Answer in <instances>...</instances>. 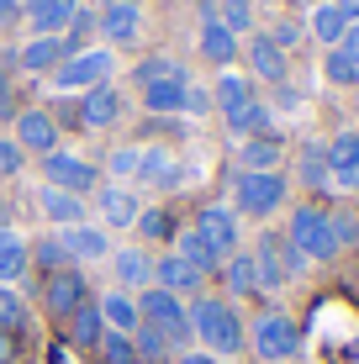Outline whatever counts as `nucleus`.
I'll return each instance as SVG.
<instances>
[{"label": "nucleus", "instance_id": "1", "mask_svg": "<svg viewBox=\"0 0 359 364\" xmlns=\"http://www.w3.org/2000/svg\"><path fill=\"white\" fill-rule=\"evenodd\" d=\"M191 333L212 348V359H232L243 343H249V328H243L238 306L222 296H195L191 301Z\"/></svg>", "mask_w": 359, "mask_h": 364}, {"label": "nucleus", "instance_id": "2", "mask_svg": "<svg viewBox=\"0 0 359 364\" xmlns=\"http://www.w3.org/2000/svg\"><path fill=\"white\" fill-rule=\"evenodd\" d=\"M254 269H259V291H286L291 280H301L306 259L296 254V243L286 232H259L254 243Z\"/></svg>", "mask_w": 359, "mask_h": 364}, {"label": "nucleus", "instance_id": "3", "mask_svg": "<svg viewBox=\"0 0 359 364\" xmlns=\"http://www.w3.org/2000/svg\"><path fill=\"white\" fill-rule=\"evenodd\" d=\"M138 317L148 322V328H159L169 338V348H185L191 343V306H185V296L175 291H159V285H148V291H138Z\"/></svg>", "mask_w": 359, "mask_h": 364}, {"label": "nucleus", "instance_id": "4", "mask_svg": "<svg viewBox=\"0 0 359 364\" xmlns=\"http://www.w3.org/2000/svg\"><path fill=\"white\" fill-rule=\"evenodd\" d=\"M286 237L296 243V254L312 259V264H333L338 259V232H333V217L323 206H296Z\"/></svg>", "mask_w": 359, "mask_h": 364}, {"label": "nucleus", "instance_id": "5", "mask_svg": "<svg viewBox=\"0 0 359 364\" xmlns=\"http://www.w3.org/2000/svg\"><path fill=\"white\" fill-rule=\"evenodd\" d=\"M280 206H286V174L280 169H269V174L238 169V180H232V211H238V217L264 222V217H275Z\"/></svg>", "mask_w": 359, "mask_h": 364}, {"label": "nucleus", "instance_id": "6", "mask_svg": "<svg viewBox=\"0 0 359 364\" xmlns=\"http://www.w3.org/2000/svg\"><path fill=\"white\" fill-rule=\"evenodd\" d=\"M249 343H254V354L259 359H269V364H280V359H291L296 348H301V328L286 317V311H264V317L249 328Z\"/></svg>", "mask_w": 359, "mask_h": 364}, {"label": "nucleus", "instance_id": "7", "mask_svg": "<svg viewBox=\"0 0 359 364\" xmlns=\"http://www.w3.org/2000/svg\"><path fill=\"white\" fill-rule=\"evenodd\" d=\"M111 53L106 48H80V53H69L64 64L53 69V85L58 90H95V85H106L111 80Z\"/></svg>", "mask_w": 359, "mask_h": 364}, {"label": "nucleus", "instance_id": "8", "mask_svg": "<svg viewBox=\"0 0 359 364\" xmlns=\"http://www.w3.org/2000/svg\"><path fill=\"white\" fill-rule=\"evenodd\" d=\"M85 301H90V280H85L80 269H58V274H48V280H43V311L53 322H69Z\"/></svg>", "mask_w": 359, "mask_h": 364}, {"label": "nucleus", "instance_id": "9", "mask_svg": "<svg viewBox=\"0 0 359 364\" xmlns=\"http://www.w3.org/2000/svg\"><path fill=\"white\" fill-rule=\"evenodd\" d=\"M43 185L69 191V196H85V191H95V164H85L80 154H48L43 159Z\"/></svg>", "mask_w": 359, "mask_h": 364}, {"label": "nucleus", "instance_id": "10", "mask_svg": "<svg viewBox=\"0 0 359 364\" xmlns=\"http://www.w3.org/2000/svg\"><path fill=\"white\" fill-rule=\"evenodd\" d=\"M191 228L201 232V237L217 248L222 259H232V254H238V211H227V206H201Z\"/></svg>", "mask_w": 359, "mask_h": 364}, {"label": "nucleus", "instance_id": "11", "mask_svg": "<svg viewBox=\"0 0 359 364\" xmlns=\"http://www.w3.org/2000/svg\"><path fill=\"white\" fill-rule=\"evenodd\" d=\"M58 243H64L69 264H101V259H111V237H106V228H90V222H80V228H64V232H58Z\"/></svg>", "mask_w": 359, "mask_h": 364}, {"label": "nucleus", "instance_id": "12", "mask_svg": "<svg viewBox=\"0 0 359 364\" xmlns=\"http://www.w3.org/2000/svg\"><path fill=\"white\" fill-rule=\"evenodd\" d=\"M16 143H21V154H58V122H53V111H21L16 117Z\"/></svg>", "mask_w": 359, "mask_h": 364}, {"label": "nucleus", "instance_id": "13", "mask_svg": "<svg viewBox=\"0 0 359 364\" xmlns=\"http://www.w3.org/2000/svg\"><path fill=\"white\" fill-rule=\"evenodd\" d=\"M201 58H206V64H217V69H227L232 58H238V37L217 21L212 0H201Z\"/></svg>", "mask_w": 359, "mask_h": 364}, {"label": "nucleus", "instance_id": "14", "mask_svg": "<svg viewBox=\"0 0 359 364\" xmlns=\"http://www.w3.org/2000/svg\"><path fill=\"white\" fill-rule=\"evenodd\" d=\"M328 180L338 191H359V132H338L328 143Z\"/></svg>", "mask_w": 359, "mask_h": 364}, {"label": "nucleus", "instance_id": "15", "mask_svg": "<svg viewBox=\"0 0 359 364\" xmlns=\"http://www.w3.org/2000/svg\"><path fill=\"white\" fill-rule=\"evenodd\" d=\"M80 127H90V132H101V127H117L122 122V90H111V85H95V90H85L80 100Z\"/></svg>", "mask_w": 359, "mask_h": 364}, {"label": "nucleus", "instance_id": "16", "mask_svg": "<svg viewBox=\"0 0 359 364\" xmlns=\"http://www.w3.org/2000/svg\"><path fill=\"white\" fill-rule=\"evenodd\" d=\"M132 185H148V191H175V185H180V159H175V148H143L138 180H132Z\"/></svg>", "mask_w": 359, "mask_h": 364}, {"label": "nucleus", "instance_id": "17", "mask_svg": "<svg viewBox=\"0 0 359 364\" xmlns=\"http://www.w3.org/2000/svg\"><path fill=\"white\" fill-rule=\"evenodd\" d=\"M95 206H101L106 228H132V222L143 217V200L132 196V185H101V191H95Z\"/></svg>", "mask_w": 359, "mask_h": 364}, {"label": "nucleus", "instance_id": "18", "mask_svg": "<svg viewBox=\"0 0 359 364\" xmlns=\"http://www.w3.org/2000/svg\"><path fill=\"white\" fill-rule=\"evenodd\" d=\"M27 6V27L37 37H64L69 32V21H74V0H21Z\"/></svg>", "mask_w": 359, "mask_h": 364}, {"label": "nucleus", "instance_id": "19", "mask_svg": "<svg viewBox=\"0 0 359 364\" xmlns=\"http://www.w3.org/2000/svg\"><path fill=\"white\" fill-rule=\"evenodd\" d=\"M185 90H191V74L175 69L169 80H154L143 90V106L154 111V117H175V111H185Z\"/></svg>", "mask_w": 359, "mask_h": 364}, {"label": "nucleus", "instance_id": "20", "mask_svg": "<svg viewBox=\"0 0 359 364\" xmlns=\"http://www.w3.org/2000/svg\"><path fill=\"white\" fill-rule=\"evenodd\" d=\"M37 206H43V217L53 222L58 232H64V228H80V222H85V196L53 191V185H43V191H37Z\"/></svg>", "mask_w": 359, "mask_h": 364}, {"label": "nucleus", "instance_id": "21", "mask_svg": "<svg viewBox=\"0 0 359 364\" xmlns=\"http://www.w3.org/2000/svg\"><path fill=\"white\" fill-rule=\"evenodd\" d=\"M175 254H180V259H185V264H191L195 274H217L222 264H227V259H222L217 248L206 243L201 232H195V228H180V232H175Z\"/></svg>", "mask_w": 359, "mask_h": 364}, {"label": "nucleus", "instance_id": "22", "mask_svg": "<svg viewBox=\"0 0 359 364\" xmlns=\"http://www.w3.org/2000/svg\"><path fill=\"white\" fill-rule=\"evenodd\" d=\"M111 269H117V280L127 285V296L154 285V259H148L143 248H111Z\"/></svg>", "mask_w": 359, "mask_h": 364}, {"label": "nucleus", "instance_id": "23", "mask_svg": "<svg viewBox=\"0 0 359 364\" xmlns=\"http://www.w3.org/2000/svg\"><path fill=\"white\" fill-rule=\"evenodd\" d=\"M280 154H286V143H280L275 132L243 137V148H238V169H249V174H269V169L280 164Z\"/></svg>", "mask_w": 359, "mask_h": 364}, {"label": "nucleus", "instance_id": "24", "mask_svg": "<svg viewBox=\"0 0 359 364\" xmlns=\"http://www.w3.org/2000/svg\"><path fill=\"white\" fill-rule=\"evenodd\" d=\"M201 280H206V274H195V269L185 264L180 254H164V259H154V285H159V291L191 296V291H201Z\"/></svg>", "mask_w": 359, "mask_h": 364}, {"label": "nucleus", "instance_id": "25", "mask_svg": "<svg viewBox=\"0 0 359 364\" xmlns=\"http://www.w3.org/2000/svg\"><path fill=\"white\" fill-rule=\"evenodd\" d=\"M101 306V317H106V333H122V338H132L143 328V317H138V296H127V291H111L106 301H95Z\"/></svg>", "mask_w": 359, "mask_h": 364}, {"label": "nucleus", "instance_id": "26", "mask_svg": "<svg viewBox=\"0 0 359 364\" xmlns=\"http://www.w3.org/2000/svg\"><path fill=\"white\" fill-rule=\"evenodd\" d=\"M64 58H69V43H64V37H32V43L16 53V64L27 69V74H48V69L64 64Z\"/></svg>", "mask_w": 359, "mask_h": 364}, {"label": "nucleus", "instance_id": "27", "mask_svg": "<svg viewBox=\"0 0 359 364\" xmlns=\"http://www.w3.org/2000/svg\"><path fill=\"white\" fill-rule=\"evenodd\" d=\"M249 69L259 74V80H269V85H286V53L269 43V32L249 37Z\"/></svg>", "mask_w": 359, "mask_h": 364}, {"label": "nucleus", "instance_id": "28", "mask_svg": "<svg viewBox=\"0 0 359 364\" xmlns=\"http://www.w3.org/2000/svg\"><path fill=\"white\" fill-rule=\"evenodd\" d=\"M95 27H101V32L111 37V43H122V48H127L132 37L143 32V11H138V6H106L101 16H95Z\"/></svg>", "mask_w": 359, "mask_h": 364}, {"label": "nucleus", "instance_id": "29", "mask_svg": "<svg viewBox=\"0 0 359 364\" xmlns=\"http://www.w3.org/2000/svg\"><path fill=\"white\" fill-rule=\"evenodd\" d=\"M32 264V248H27V237L21 232H11V228H0V285H11V280H21Z\"/></svg>", "mask_w": 359, "mask_h": 364}, {"label": "nucleus", "instance_id": "30", "mask_svg": "<svg viewBox=\"0 0 359 364\" xmlns=\"http://www.w3.org/2000/svg\"><path fill=\"white\" fill-rule=\"evenodd\" d=\"M69 338H74V348H101V338H106V317H101V306L95 301H85L80 311L69 317Z\"/></svg>", "mask_w": 359, "mask_h": 364}, {"label": "nucleus", "instance_id": "31", "mask_svg": "<svg viewBox=\"0 0 359 364\" xmlns=\"http://www.w3.org/2000/svg\"><path fill=\"white\" fill-rule=\"evenodd\" d=\"M249 100H254V85L243 80V74H222L217 90H212V111H222V117H227V111L249 106Z\"/></svg>", "mask_w": 359, "mask_h": 364}, {"label": "nucleus", "instance_id": "32", "mask_svg": "<svg viewBox=\"0 0 359 364\" xmlns=\"http://www.w3.org/2000/svg\"><path fill=\"white\" fill-rule=\"evenodd\" d=\"M222 280H227L232 296H259V269H254V254H232L222 264Z\"/></svg>", "mask_w": 359, "mask_h": 364}, {"label": "nucleus", "instance_id": "33", "mask_svg": "<svg viewBox=\"0 0 359 364\" xmlns=\"http://www.w3.org/2000/svg\"><path fill=\"white\" fill-rule=\"evenodd\" d=\"M227 127L238 132V137H259V132H269V106L264 100H249V106H238V111H227Z\"/></svg>", "mask_w": 359, "mask_h": 364}, {"label": "nucleus", "instance_id": "34", "mask_svg": "<svg viewBox=\"0 0 359 364\" xmlns=\"http://www.w3.org/2000/svg\"><path fill=\"white\" fill-rule=\"evenodd\" d=\"M132 348H138V364H169V359H175L169 338L159 333V328H148V322H143L138 333H132Z\"/></svg>", "mask_w": 359, "mask_h": 364}, {"label": "nucleus", "instance_id": "35", "mask_svg": "<svg viewBox=\"0 0 359 364\" xmlns=\"http://www.w3.org/2000/svg\"><path fill=\"white\" fill-rule=\"evenodd\" d=\"M132 228H138L148 243H175V232H180V228H175V217H169L164 206H143V217L132 222Z\"/></svg>", "mask_w": 359, "mask_h": 364}, {"label": "nucleus", "instance_id": "36", "mask_svg": "<svg viewBox=\"0 0 359 364\" xmlns=\"http://www.w3.org/2000/svg\"><path fill=\"white\" fill-rule=\"evenodd\" d=\"M306 27L317 32V43L338 48V43H343V32H349V21H343L338 11H333V0H328V6H317V11H312V21H306Z\"/></svg>", "mask_w": 359, "mask_h": 364}, {"label": "nucleus", "instance_id": "37", "mask_svg": "<svg viewBox=\"0 0 359 364\" xmlns=\"http://www.w3.org/2000/svg\"><path fill=\"white\" fill-rule=\"evenodd\" d=\"M301 185H312V191H323L328 180V148H317V143H301Z\"/></svg>", "mask_w": 359, "mask_h": 364}, {"label": "nucleus", "instance_id": "38", "mask_svg": "<svg viewBox=\"0 0 359 364\" xmlns=\"http://www.w3.org/2000/svg\"><path fill=\"white\" fill-rule=\"evenodd\" d=\"M138 159H143V148H138V143H122V148H111V159H106L111 185H127V180H138Z\"/></svg>", "mask_w": 359, "mask_h": 364}, {"label": "nucleus", "instance_id": "39", "mask_svg": "<svg viewBox=\"0 0 359 364\" xmlns=\"http://www.w3.org/2000/svg\"><path fill=\"white\" fill-rule=\"evenodd\" d=\"M95 359H101V364H138V348H132V338L106 333V338H101V348H95Z\"/></svg>", "mask_w": 359, "mask_h": 364}, {"label": "nucleus", "instance_id": "40", "mask_svg": "<svg viewBox=\"0 0 359 364\" xmlns=\"http://www.w3.org/2000/svg\"><path fill=\"white\" fill-rule=\"evenodd\" d=\"M222 27H227L232 37L238 32H254V0H222Z\"/></svg>", "mask_w": 359, "mask_h": 364}, {"label": "nucleus", "instance_id": "41", "mask_svg": "<svg viewBox=\"0 0 359 364\" xmlns=\"http://www.w3.org/2000/svg\"><path fill=\"white\" fill-rule=\"evenodd\" d=\"M32 259L37 264H43V274H58V269H74L69 264V254H64V243H58V237H43V243L32 248Z\"/></svg>", "mask_w": 359, "mask_h": 364}, {"label": "nucleus", "instance_id": "42", "mask_svg": "<svg viewBox=\"0 0 359 364\" xmlns=\"http://www.w3.org/2000/svg\"><path fill=\"white\" fill-rule=\"evenodd\" d=\"M323 74H328L333 85H349V90L359 85V69L349 64V58H343V48H328V58H323Z\"/></svg>", "mask_w": 359, "mask_h": 364}, {"label": "nucleus", "instance_id": "43", "mask_svg": "<svg viewBox=\"0 0 359 364\" xmlns=\"http://www.w3.org/2000/svg\"><path fill=\"white\" fill-rule=\"evenodd\" d=\"M175 69H180L175 58H143V64L132 69V85H138V90H148V85H154V80H169V74H175Z\"/></svg>", "mask_w": 359, "mask_h": 364}, {"label": "nucleus", "instance_id": "44", "mask_svg": "<svg viewBox=\"0 0 359 364\" xmlns=\"http://www.w3.org/2000/svg\"><path fill=\"white\" fill-rule=\"evenodd\" d=\"M27 322V311H21V301L11 285H0V333H11V328H21Z\"/></svg>", "mask_w": 359, "mask_h": 364}, {"label": "nucleus", "instance_id": "45", "mask_svg": "<svg viewBox=\"0 0 359 364\" xmlns=\"http://www.w3.org/2000/svg\"><path fill=\"white\" fill-rule=\"evenodd\" d=\"M21 164H27L21 143H16V137H0V174H21Z\"/></svg>", "mask_w": 359, "mask_h": 364}, {"label": "nucleus", "instance_id": "46", "mask_svg": "<svg viewBox=\"0 0 359 364\" xmlns=\"http://www.w3.org/2000/svg\"><path fill=\"white\" fill-rule=\"evenodd\" d=\"M333 232H338V248L359 243V211H338V217H333Z\"/></svg>", "mask_w": 359, "mask_h": 364}, {"label": "nucleus", "instance_id": "47", "mask_svg": "<svg viewBox=\"0 0 359 364\" xmlns=\"http://www.w3.org/2000/svg\"><path fill=\"white\" fill-rule=\"evenodd\" d=\"M269 43H275L280 53H286V48H296V43H301V27H296V21H280V27L269 32Z\"/></svg>", "mask_w": 359, "mask_h": 364}, {"label": "nucleus", "instance_id": "48", "mask_svg": "<svg viewBox=\"0 0 359 364\" xmlns=\"http://www.w3.org/2000/svg\"><path fill=\"white\" fill-rule=\"evenodd\" d=\"M185 111H191V117H206V111H212V90H185Z\"/></svg>", "mask_w": 359, "mask_h": 364}, {"label": "nucleus", "instance_id": "49", "mask_svg": "<svg viewBox=\"0 0 359 364\" xmlns=\"http://www.w3.org/2000/svg\"><path fill=\"white\" fill-rule=\"evenodd\" d=\"M21 16H27V6H21V0H0V32H6V27H16Z\"/></svg>", "mask_w": 359, "mask_h": 364}, {"label": "nucleus", "instance_id": "50", "mask_svg": "<svg viewBox=\"0 0 359 364\" xmlns=\"http://www.w3.org/2000/svg\"><path fill=\"white\" fill-rule=\"evenodd\" d=\"M11 64H16V58H0V117L11 111Z\"/></svg>", "mask_w": 359, "mask_h": 364}, {"label": "nucleus", "instance_id": "51", "mask_svg": "<svg viewBox=\"0 0 359 364\" xmlns=\"http://www.w3.org/2000/svg\"><path fill=\"white\" fill-rule=\"evenodd\" d=\"M338 48H343V58H349V64L359 69V27H349V32H343V43H338Z\"/></svg>", "mask_w": 359, "mask_h": 364}, {"label": "nucleus", "instance_id": "52", "mask_svg": "<svg viewBox=\"0 0 359 364\" xmlns=\"http://www.w3.org/2000/svg\"><path fill=\"white\" fill-rule=\"evenodd\" d=\"M333 11H338V16H343V21H349V27H354V21H359V0H333Z\"/></svg>", "mask_w": 359, "mask_h": 364}, {"label": "nucleus", "instance_id": "53", "mask_svg": "<svg viewBox=\"0 0 359 364\" xmlns=\"http://www.w3.org/2000/svg\"><path fill=\"white\" fill-rule=\"evenodd\" d=\"M11 354H16V343H11V333H0V364H11Z\"/></svg>", "mask_w": 359, "mask_h": 364}, {"label": "nucleus", "instance_id": "54", "mask_svg": "<svg viewBox=\"0 0 359 364\" xmlns=\"http://www.w3.org/2000/svg\"><path fill=\"white\" fill-rule=\"evenodd\" d=\"M175 364H217V359H212V354H180Z\"/></svg>", "mask_w": 359, "mask_h": 364}, {"label": "nucleus", "instance_id": "55", "mask_svg": "<svg viewBox=\"0 0 359 364\" xmlns=\"http://www.w3.org/2000/svg\"><path fill=\"white\" fill-rule=\"evenodd\" d=\"M111 6H138V0H111Z\"/></svg>", "mask_w": 359, "mask_h": 364}, {"label": "nucleus", "instance_id": "56", "mask_svg": "<svg viewBox=\"0 0 359 364\" xmlns=\"http://www.w3.org/2000/svg\"><path fill=\"white\" fill-rule=\"evenodd\" d=\"M259 6H275V0H259Z\"/></svg>", "mask_w": 359, "mask_h": 364}, {"label": "nucleus", "instance_id": "57", "mask_svg": "<svg viewBox=\"0 0 359 364\" xmlns=\"http://www.w3.org/2000/svg\"><path fill=\"white\" fill-rule=\"evenodd\" d=\"M354 100H359V85H354Z\"/></svg>", "mask_w": 359, "mask_h": 364}, {"label": "nucleus", "instance_id": "58", "mask_svg": "<svg viewBox=\"0 0 359 364\" xmlns=\"http://www.w3.org/2000/svg\"><path fill=\"white\" fill-rule=\"evenodd\" d=\"M217 364H232V359H217Z\"/></svg>", "mask_w": 359, "mask_h": 364}]
</instances>
